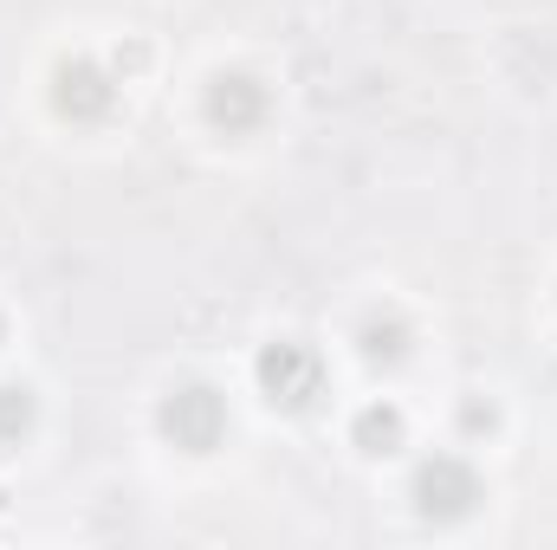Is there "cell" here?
Returning <instances> with one entry per match:
<instances>
[{"instance_id":"cell-9","label":"cell","mask_w":557,"mask_h":550,"mask_svg":"<svg viewBox=\"0 0 557 550\" xmlns=\"http://www.w3.org/2000/svg\"><path fill=\"white\" fill-rule=\"evenodd\" d=\"M0 337H7V324H0Z\"/></svg>"},{"instance_id":"cell-3","label":"cell","mask_w":557,"mask_h":550,"mask_svg":"<svg viewBox=\"0 0 557 550\" xmlns=\"http://www.w3.org/2000/svg\"><path fill=\"white\" fill-rule=\"evenodd\" d=\"M480 499H486V486H480V473H473L460 453H434V460H421V473H416V512L421 518L454 525V518H467Z\"/></svg>"},{"instance_id":"cell-2","label":"cell","mask_w":557,"mask_h":550,"mask_svg":"<svg viewBox=\"0 0 557 550\" xmlns=\"http://www.w3.org/2000/svg\"><path fill=\"white\" fill-rule=\"evenodd\" d=\"M162 434L182 447V453H214L221 447V434H227V402H221V389H208V383H182V389H169L162 396Z\"/></svg>"},{"instance_id":"cell-8","label":"cell","mask_w":557,"mask_h":550,"mask_svg":"<svg viewBox=\"0 0 557 550\" xmlns=\"http://www.w3.org/2000/svg\"><path fill=\"white\" fill-rule=\"evenodd\" d=\"M33 427V389L26 383H0V447H20Z\"/></svg>"},{"instance_id":"cell-7","label":"cell","mask_w":557,"mask_h":550,"mask_svg":"<svg viewBox=\"0 0 557 550\" xmlns=\"http://www.w3.org/2000/svg\"><path fill=\"white\" fill-rule=\"evenodd\" d=\"M357 343H363L370 363H403V357H409V324H396V317H370V324L357 330Z\"/></svg>"},{"instance_id":"cell-4","label":"cell","mask_w":557,"mask_h":550,"mask_svg":"<svg viewBox=\"0 0 557 550\" xmlns=\"http://www.w3.org/2000/svg\"><path fill=\"white\" fill-rule=\"evenodd\" d=\"M201 111H208V124H214L221 137H247V130L267 124V85H260L253 72H214Z\"/></svg>"},{"instance_id":"cell-1","label":"cell","mask_w":557,"mask_h":550,"mask_svg":"<svg viewBox=\"0 0 557 550\" xmlns=\"http://www.w3.org/2000/svg\"><path fill=\"white\" fill-rule=\"evenodd\" d=\"M253 376H260V396H267L273 409H285V414L311 409V402L324 396V357H318L311 343H292V337L260 350Z\"/></svg>"},{"instance_id":"cell-5","label":"cell","mask_w":557,"mask_h":550,"mask_svg":"<svg viewBox=\"0 0 557 550\" xmlns=\"http://www.w3.org/2000/svg\"><path fill=\"white\" fill-rule=\"evenodd\" d=\"M52 104H59V117H72V124H98V117H111L117 85H111L91 59H65V65L52 72Z\"/></svg>"},{"instance_id":"cell-6","label":"cell","mask_w":557,"mask_h":550,"mask_svg":"<svg viewBox=\"0 0 557 550\" xmlns=\"http://www.w3.org/2000/svg\"><path fill=\"white\" fill-rule=\"evenodd\" d=\"M357 447L363 453H396L403 447V409H389V402L363 409L357 414Z\"/></svg>"}]
</instances>
